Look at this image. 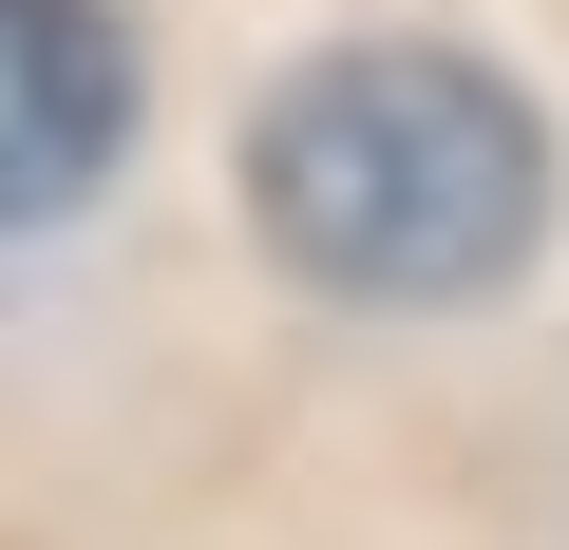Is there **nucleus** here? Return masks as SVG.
<instances>
[{
  "label": "nucleus",
  "instance_id": "nucleus-1",
  "mask_svg": "<svg viewBox=\"0 0 569 550\" xmlns=\"http://www.w3.org/2000/svg\"><path fill=\"white\" fill-rule=\"evenodd\" d=\"M247 209L342 304H475L550 209V133L437 39H342L247 114Z\"/></svg>",
  "mask_w": 569,
  "mask_h": 550
},
{
  "label": "nucleus",
  "instance_id": "nucleus-2",
  "mask_svg": "<svg viewBox=\"0 0 569 550\" xmlns=\"http://www.w3.org/2000/svg\"><path fill=\"white\" fill-rule=\"evenodd\" d=\"M114 152H133L114 0H0V228H58Z\"/></svg>",
  "mask_w": 569,
  "mask_h": 550
}]
</instances>
